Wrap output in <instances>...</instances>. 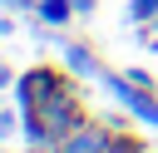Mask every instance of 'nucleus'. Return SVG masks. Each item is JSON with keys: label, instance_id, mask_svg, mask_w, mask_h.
<instances>
[{"label": "nucleus", "instance_id": "5", "mask_svg": "<svg viewBox=\"0 0 158 153\" xmlns=\"http://www.w3.org/2000/svg\"><path fill=\"white\" fill-rule=\"evenodd\" d=\"M158 15V0H133V20H153Z\"/></svg>", "mask_w": 158, "mask_h": 153}, {"label": "nucleus", "instance_id": "6", "mask_svg": "<svg viewBox=\"0 0 158 153\" xmlns=\"http://www.w3.org/2000/svg\"><path fill=\"white\" fill-rule=\"evenodd\" d=\"M104 153H138V143H128V138H123V143H109Z\"/></svg>", "mask_w": 158, "mask_h": 153}, {"label": "nucleus", "instance_id": "3", "mask_svg": "<svg viewBox=\"0 0 158 153\" xmlns=\"http://www.w3.org/2000/svg\"><path fill=\"white\" fill-rule=\"evenodd\" d=\"M69 10H74V0H40V20H49V25H64Z\"/></svg>", "mask_w": 158, "mask_h": 153}, {"label": "nucleus", "instance_id": "1", "mask_svg": "<svg viewBox=\"0 0 158 153\" xmlns=\"http://www.w3.org/2000/svg\"><path fill=\"white\" fill-rule=\"evenodd\" d=\"M54 89H59L54 69H30V74L20 79V99H25V109H40V104H44Z\"/></svg>", "mask_w": 158, "mask_h": 153}, {"label": "nucleus", "instance_id": "2", "mask_svg": "<svg viewBox=\"0 0 158 153\" xmlns=\"http://www.w3.org/2000/svg\"><path fill=\"white\" fill-rule=\"evenodd\" d=\"M104 148H109V133H104V128H79L64 153H104Z\"/></svg>", "mask_w": 158, "mask_h": 153}, {"label": "nucleus", "instance_id": "4", "mask_svg": "<svg viewBox=\"0 0 158 153\" xmlns=\"http://www.w3.org/2000/svg\"><path fill=\"white\" fill-rule=\"evenodd\" d=\"M69 69H79V74L99 79V64H94V54H89V49H79V44H69Z\"/></svg>", "mask_w": 158, "mask_h": 153}]
</instances>
